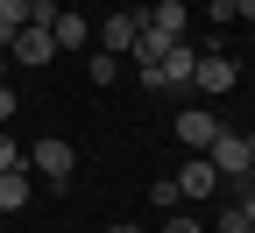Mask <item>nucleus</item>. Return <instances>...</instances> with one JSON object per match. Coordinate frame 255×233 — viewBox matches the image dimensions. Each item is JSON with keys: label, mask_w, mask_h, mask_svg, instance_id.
Segmentation results:
<instances>
[{"label": "nucleus", "mask_w": 255, "mask_h": 233, "mask_svg": "<svg viewBox=\"0 0 255 233\" xmlns=\"http://www.w3.org/2000/svg\"><path fill=\"white\" fill-rule=\"evenodd\" d=\"M135 71H142V85H149V92H156V85H163V92H184V85H191V71H199V50H191V43H170L156 64H135Z\"/></svg>", "instance_id": "1"}, {"label": "nucleus", "mask_w": 255, "mask_h": 233, "mask_svg": "<svg viewBox=\"0 0 255 233\" xmlns=\"http://www.w3.org/2000/svg\"><path fill=\"white\" fill-rule=\"evenodd\" d=\"M50 57H57V36L43 21H21L14 36H7V64H28V71H50Z\"/></svg>", "instance_id": "2"}, {"label": "nucleus", "mask_w": 255, "mask_h": 233, "mask_svg": "<svg viewBox=\"0 0 255 233\" xmlns=\"http://www.w3.org/2000/svg\"><path fill=\"white\" fill-rule=\"evenodd\" d=\"M191 85H199V92H213V99H220V92H234V85H241V64H234L227 50H220V43H213V50H199V71H191Z\"/></svg>", "instance_id": "3"}, {"label": "nucleus", "mask_w": 255, "mask_h": 233, "mask_svg": "<svg viewBox=\"0 0 255 233\" xmlns=\"http://www.w3.org/2000/svg\"><path fill=\"white\" fill-rule=\"evenodd\" d=\"M28 162L43 170V184H71V170H78V149L50 135V142H36V149H28Z\"/></svg>", "instance_id": "4"}, {"label": "nucleus", "mask_w": 255, "mask_h": 233, "mask_svg": "<svg viewBox=\"0 0 255 233\" xmlns=\"http://www.w3.org/2000/svg\"><path fill=\"white\" fill-rule=\"evenodd\" d=\"M248 142H255V135H227V127H220V142L206 149V162H213L220 177H234V184H248Z\"/></svg>", "instance_id": "5"}, {"label": "nucleus", "mask_w": 255, "mask_h": 233, "mask_svg": "<svg viewBox=\"0 0 255 233\" xmlns=\"http://www.w3.org/2000/svg\"><path fill=\"white\" fill-rule=\"evenodd\" d=\"M177 142L206 155V149L220 142V113H206V106H191V113H177Z\"/></svg>", "instance_id": "6"}, {"label": "nucleus", "mask_w": 255, "mask_h": 233, "mask_svg": "<svg viewBox=\"0 0 255 233\" xmlns=\"http://www.w3.org/2000/svg\"><path fill=\"white\" fill-rule=\"evenodd\" d=\"M135 36H142V7H121V14L107 21V36H100V50L128 57V50H135Z\"/></svg>", "instance_id": "7"}, {"label": "nucleus", "mask_w": 255, "mask_h": 233, "mask_svg": "<svg viewBox=\"0 0 255 233\" xmlns=\"http://www.w3.org/2000/svg\"><path fill=\"white\" fill-rule=\"evenodd\" d=\"M142 21L156 28V36H170V43H184V21H191V14H184V0H156V7H149Z\"/></svg>", "instance_id": "8"}, {"label": "nucleus", "mask_w": 255, "mask_h": 233, "mask_svg": "<svg viewBox=\"0 0 255 233\" xmlns=\"http://www.w3.org/2000/svg\"><path fill=\"white\" fill-rule=\"evenodd\" d=\"M213 184H220V170H213L206 155H191L184 170H177V191H184V198H213Z\"/></svg>", "instance_id": "9"}, {"label": "nucleus", "mask_w": 255, "mask_h": 233, "mask_svg": "<svg viewBox=\"0 0 255 233\" xmlns=\"http://www.w3.org/2000/svg\"><path fill=\"white\" fill-rule=\"evenodd\" d=\"M50 36H57V50H85V43H92V28H85V14H64V7H57Z\"/></svg>", "instance_id": "10"}, {"label": "nucleus", "mask_w": 255, "mask_h": 233, "mask_svg": "<svg viewBox=\"0 0 255 233\" xmlns=\"http://www.w3.org/2000/svg\"><path fill=\"white\" fill-rule=\"evenodd\" d=\"M28 205V170H0V212H21Z\"/></svg>", "instance_id": "11"}, {"label": "nucleus", "mask_w": 255, "mask_h": 233, "mask_svg": "<svg viewBox=\"0 0 255 233\" xmlns=\"http://www.w3.org/2000/svg\"><path fill=\"white\" fill-rule=\"evenodd\" d=\"M21 21H36V0H0V50H7V36Z\"/></svg>", "instance_id": "12"}, {"label": "nucleus", "mask_w": 255, "mask_h": 233, "mask_svg": "<svg viewBox=\"0 0 255 233\" xmlns=\"http://www.w3.org/2000/svg\"><path fill=\"white\" fill-rule=\"evenodd\" d=\"M85 78H92V85H114V78H121V57H114V50H92V57H85Z\"/></svg>", "instance_id": "13"}, {"label": "nucleus", "mask_w": 255, "mask_h": 233, "mask_svg": "<svg viewBox=\"0 0 255 233\" xmlns=\"http://www.w3.org/2000/svg\"><path fill=\"white\" fill-rule=\"evenodd\" d=\"M163 50H170V36H156V28L142 21V36H135V50H128V57H135V64H156Z\"/></svg>", "instance_id": "14"}, {"label": "nucleus", "mask_w": 255, "mask_h": 233, "mask_svg": "<svg viewBox=\"0 0 255 233\" xmlns=\"http://www.w3.org/2000/svg\"><path fill=\"white\" fill-rule=\"evenodd\" d=\"M149 198H156V212H177V205H184V191H177V177H156V184H149Z\"/></svg>", "instance_id": "15"}, {"label": "nucleus", "mask_w": 255, "mask_h": 233, "mask_svg": "<svg viewBox=\"0 0 255 233\" xmlns=\"http://www.w3.org/2000/svg\"><path fill=\"white\" fill-rule=\"evenodd\" d=\"M213 226H220V233H241L248 219H241V205H227V212H220V219H213Z\"/></svg>", "instance_id": "16"}, {"label": "nucleus", "mask_w": 255, "mask_h": 233, "mask_svg": "<svg viewBox=\"0 0 255 233\" xmlns=\"http://www.w3.org/2000/svg\"><path fill=\"white\" fill-rule=\"evenodd\" d=\"M0 170H21V149H14L7 135H0Z\"/></svg>", "instance_id": "17"}, {"label": "nucleus", "mask_w": 255, "mask_h": 233, "mask_svg": "<svg viewBox=\"0 0 255 233\" xmlns=\"http://www.w3.org/2000/svg\"><path fill=\"white\" fill-rule=\"evenodd\" d=\"M14 113H21V99H14L7 85H0V120H14Z\"/></svg>", "instance_id": "18"}, {"label": "nucleus", "mask_w": 255, "mask_h": 233, "mask_svg": "<svg viewBox=\"0 0 255 233\" xmlns=\"http://www.w3.org/2000/svg\"><path fill=\"white\" fill-rule=\"evenodd\" d=\"M163 233H206L199 219H163Z\"/></svg>", "instance_id": "19"}, {"label": "nucleus", "mask_w": 255, "mask_h": 233, "mask_svg": "<svg viewBox=\"0 0 255 233\" xmlns=\"http://www.w3.org/2000/svg\"><path fill=\"white\" fill-rule=\"evenodd\" d=\"M241 219H248V226H255V184H248V191H241Z\"/></svg>", "instance_id": "20"}, {"label": "nucleus", "mask_w": 255, "mask_h": 233, "mask_svg": "<svg viewBox=\"0 0 255 233\" xmlns=\"http://www.w3.org/2000/svg\"><path fill=\"white\" fill-rule=\"evenodd\" d=\"M234 14H241V21H255V0H234Z\"/></svg>", "instance_id": "21"}, {"label": "nucleus", "mask_w": 255, "mask_h": 233, "mask_svg": "<svg viewBox=\"0 0 255 233\" xmlns=\"http://www.w3.org/2000/svg\"><path fill=\"white\" fill-rule=\"evenodd\" d=\"M248 184H255V142H248Z\"/></svg>", "instance_id": "22"}, {"label": "nucleus", "mask_w": 255, "mask_h": 233, "mask_svg": "<svg viewBox=\"0 0 255 233\" xmlns=\"http://www.w3.org/2000/svg\"><path fill=\"white\" fill-rule=\"evenodd\" d=\"M0 85H7V50H0Z\"/></svg>", "instance_id": "23"}, {"label": "nucleus", "mask_w": 255, "mask_h": 233, "mask_svg": "<svg viewBox=\"0 0 255 233\" xmlns=\"http://www.w3.org/2000/svg\"><path fill=\"white\" fill-rule=\"evenodd\" d=\"M121 7H142V0H121Z\"/></svg>", "instance_id": "24"}, {"label": "nucleus", "mask_w": 255, "mask_h": 233, "mask_svg": "<svg viewBox=\"0 0 255 233\" xmlns=\"http://www.w3.org/2000/svg\"><path fill=\"white\" fill-rule=\"evenodd\" d=\"M241 233H255V226H241Z\"/></svg>", "instance_id": "25"}, {"label": "nucleus", "mask_w": 255, "mask_h": 233, "mask_svg": "<svg viewBox=\"0 0 255 233\" xmlns=\"http://www.w3.org/2000/svg\"><path fill=\"white\" fill-rule=\"evenodd\" d=\"M213 233H220V226H213Z\"/></svg>", "instance_id": "26"}]
</instances>
